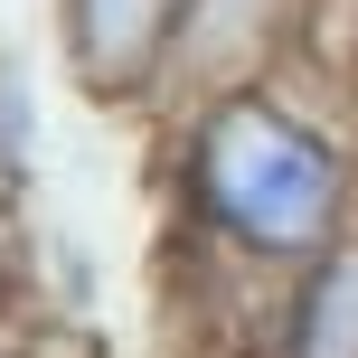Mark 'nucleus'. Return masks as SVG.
<instances>
[{
    "mask_svg": "<svg viewBox=\"0 0 358 358\" xmlns=\"http://www.w3.org/2000/svg\"><path fill=\"white\" fill-rule=\"evenodd\" d=\"M10 311H19V273H10V245H0V349H10Z\"/></svg>",
    "mask_w": 358,
    "mask_h": 358,
    "instance_id": "nucleus-6",
    "label": "nucleus"
},
{
    "mask_svg": "<svg viewBox=\"0 0 358 358\" xmlns=\"http://www.w3.org/2000/svg\"><path fill=\"white\" fill-rule=\"evenodd\" d=\"M38 66H29V48H10L0 38V189H19V179L38 170Z\"/></svg>",
    "mask_w": 358,
    "mask_h": 358,
    "instance_id": "nucleus-5",
    "label": "nucleus"
},
{
    "mask_svg": "<svg viewBox=\"0 0 358 358\" xmlns=\"http://www.w3.org/2000/svg\"><path fill=\"white\" fill-rule=\"evenodd\" d=\"M264 358H358V236L264 292Z\"/></svg>",
    "mask_w": 358,
    "mask_h": 358,
    "instance_id": "nucleus-4",
    "label": "nucleus"
},
{
    "mask_svg": "<svg viewBox=\"0 0 358 358\" xmlns=\"http://www.w3.org/2000/svg\"><path fill=\"white\" fill-rule=\"evenodd\" d=\"M0 358H19V349H0Z\"/></svg>",
    "mask_w": 358,
    "mask_h": 358,
    "instance_id": "nucleus-7",
    "label": "nucleus"
},
{
    "mask_svg": "<svg viewBox=\"0 0 358 358\" xmlns=\"http://www.w3.org/2000/svg\"><path fill=\"white\" fill-rule=\"evenodd\" d=\"M161 189L179 245L255 292L358 236V142L340 113L302 94V76H255L170 104Z\"/></svg>",
    "mask_w": 358,
    "mask_h": 358,
    "instance_id": "nucleus-1",
    "label": "nucleus"
},
{
    "mask_svg": "<svg viewBox=\"0 0 358 358\" xmlns=\"http://www.w3.org/2000/svg\"><path fill=\"white\" fill-rule=\"evenodd\" d=\"M321 0H189V38H179V94H217V85H255V76H292L302 38Z\"/></svg>",
    "mask_w": 358,
    "mask_h": 358,
    "instance_id": "nucleus-3",
    "label": "nucleus"
},
{
    "mask_svg": "<svg viewBox=\"0 0 358 358\" xmlns=\"http://www.w3.org/2000/svg\"><path fill=\"white\" fill-rule=\"evenodd\" d=\"M189 0H57V66L94 113H170Z\"/></svg>",
    "mask_w": 358,
    "mask_h": 358,
    "instance_id": "nucleus-2",
    "label": "nucleus"
}]
</instances>
